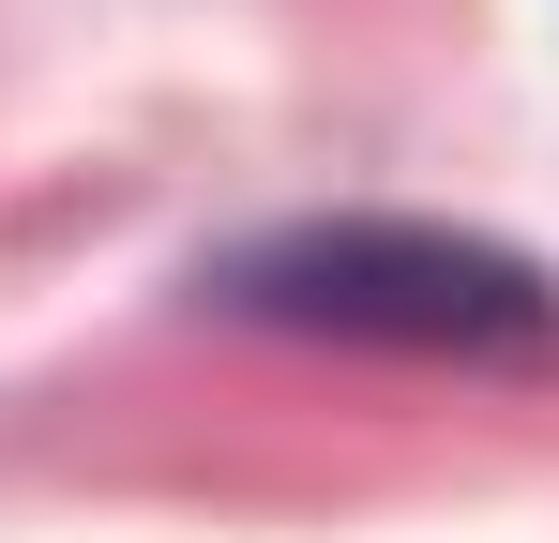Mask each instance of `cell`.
<instances>
[{
  "label": "cell",
  "instance_id": "1",
  "mask_svg": "<svg viewBox=\"0 0 559 543\" xmlns=\"http://www.w3.org/2000/svg\"><path fill=\"white\" fill-rule=\"evenodd\" d=\"M227 317L258 333H318V348H393V362H559V272L484 242V227H424V212H318L273 227L212 272Z\"/></svg>",
  "mask_w": 559,
  "mask_h": 543
}]
</instances>
